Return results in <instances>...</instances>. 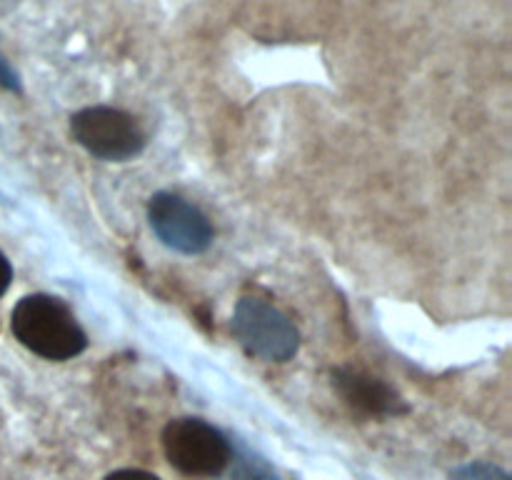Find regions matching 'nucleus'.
I'll return each instance as SVG.
<instances>
[{
	"label": "nucleus",
	"instance_id": "f257e3e1",
	"mask_svg": "<svg viewBox=\"0 0 512 480\" xmlns=\"http://www.w3.org/2000/svg\"><path fill=\"white\" fill-rule=\"evenodd\" d=\"M10 328L20 345L45 360H70L88 348V335L73 310L55 295L33 293L15 303Z\"/></svg>",
	"mask_w": 512,
	"mask_h": 480
},
{
	"label": "nucleus",
	"instance_id": "f03ea898",
	"mask_svg": "<svg viewBox=\"0 0 512 480\" xmlns=\"http://www.w3.org/2000/svg\"><path fill=\"white\" fill-rule=\"evenodd\" d=\"M168 463L190 478H218L233 460V445L223 430L203 418H175L163 428Z\"/></svg>",
	"mask_w": 512,
	"mask_h": 480
},
{
	"label": "nucleus",
	"instance_id": "7ed1b4c3",
	"mask_svg": "<svg viewBox=\"0 0 512 480\" xmlns=\"http://www.w3.org/2000/svg\"><path fill=\"white\" fill-rule=\"evenodd\" d=\"M70 135L90 155L110 163H125L145 148V130L138 120L120 108L93 105L70 118Z\"/></svg>",
	"mask_w": 512,
	"mask_h": 480
},
{
	"label": "nucleus",
	"instance_id": "20e7f679",
	"mask_svg": "<svg viewBox=\"0 0 512 480\" xmlns=\"http://www.w3.org/2000/svg\"><path fill=\"white\" fill-rule=\"evenodd\" d=\"M230 325L245 353L268 363H285L300 348V333L293 320L260 298H240Z\"/></svg>",
	"mask_w": 512,
	"mask_h": 480
},
{
	"label": "nucleus",
	"instance_id": "39448f33",
	"mask_svg": "<svg viewBox=\"0 0 512 480\" xmlns=\"http://www.w3.org/2000/svg\"><path fill=\"white\" fill-rule=\"evenodd\" d=\"M148 223L165 248L183 255H200L213 243L208 215L180 195L160 190L148 203Z\"/></svg>",
	"mask_w": 512,
	"mask_h": 480
},
{
	"label": "nucleus",
	"instance_id": "423d86ee",
	"mask_svg": "<svg viewBox=\"0 0 512 480\" xmlns=\"http://www.w3.org/2000/svg\"><path fill=\"white\" fill-rule=\"evenodd\" d=\"M333 388L350 408L365 415H403L408 413L403 395L375 375L353 368H335L330 373Z\"/></svg>",
	"mask_w": 512,
	"mask_h": 480
},
{
	"label": "nucleus",
	"instance_id": "0eeeda50",
	"mask_svg": "<svg viewBox=\"0 0 512 480\" xmlns=\"http://www.w3.org/2000/svg\"><path fill=\"white\" fill-rule=\"evenodd\" d=\"M453 480H510V475L493 463H468L453 470Z\"/></svg>",
	"mask_w": 512,
	"mask_h": 480
},
{
	"label": "nucleus",
	"instance_id": "6e6552de",
	"mask_svg": "<svg viewBox=\"0 0 512 480\" xmlns=\"http://www.w3.org/2000/svg\"><path fill=\"white\" fill-rule=\"evenodd\" d=\"M0 88L10 90V93H20V78L13 70V65L5 60V55L0 53Z\"/></svg>",
	"mask_w": 512,
	"mask_h": 480
},
{
	"label": "nucleus",
	"instance_id": "1a4fd4ad",
	"mask_svg": "<svg viewBox=\"0 0 512 480\" xmlns=\"http://www.w3.org/2000/svg\"><path fill=\"white\" fill-rule=\"evenodd\" d=\"M105 480H160V478H158V475L148 473V470L123 468V470H115V473L105 475Z\"/></svg>",
	"mask_w": 512,
	"mask_h": 480
},
{
	"label": "nucleus",
	"instance_id": "9d476101",
	"mask_svg": "<svg viewBox=\"0 0 512 480\" xmlns=\"http://www.w3.org/2000/svg\"><path fill=\"white\" fill-rule=\"evenodd\" d=\"M10 283H13V265H10V260L5 258V253L0 250V298L8 293Z\"/></svg>",
	"mask_w": 512,
	"mask_h": 480
}]
</instances>
